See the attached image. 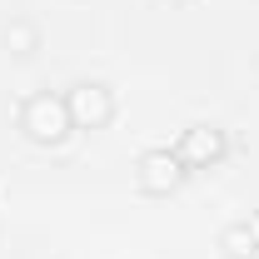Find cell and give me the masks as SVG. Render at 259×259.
Here are the masks:
<instances>
[{"label":"cell","mask_w":259,"mask_h":259,"mask_svg":"<svg viewBox=\"0 0 259 259\" xmlns=\"http://www.w3.org/2000/svg\"><path fill=\"white\" fill-rule=\"evenodd\" d=\"M20 130L30 135L35 145H60L65 135L75 130V120H70V105H65V95H50V90L30 95L25 105H20Z\"/></svg>","instance_id":"1"},{"label":"cell","mask_w":259,"mask_h":259,"mask_svg":"<svg viewBox=\"0 0 259 259\" xmlns=\"http://www.w3.org/2000/svg\"><path fill=\"white\" fill-rule=\"evenodd\" d=\"M65 105H70L75 130H105L115 120V90L100 85V80H80V85L65 95Z\"/></svg>","instance_id":"2"},{"label":"cell","mask_w":259,"mask_h":259,"mask_svg":"<svg viewBox=\"0 0 259 259\" xmlns=\"http://www.w3.org/2000/svg\"><path fill=\"white\" fill-rule=\"evenodd\" d=\"M175 155H180L185 169H209V164H220L225 160V130L209 125V120H199V125H190L185 135H180Z\"/></svg>","instance_id":"3"},{"label":"cell","mask_w":259,"mask_h":259,"mask_svg":"<svg viewBox=\"0 0 259 259\" xmlns=\"http://www.w3.org/2000/svg\"><path fill=\"white\" fill-rule=\"evenodd\" d=\"M135 180H140V190H145V194H169V190H180L185 164H180L175 150H145L140 164H135Z\"/></svg>","instance_id":"4"},{"label":"cell","mask_w":259,"mask_h":259,"mask_svg":"<svg viewBox=\"0 0 259 259\" xmlns=\"http://www.w3.org/2000/svg\"><path fill=\"white\" fill-rule=\"evenodd\" d=\"M220 249H225V259H254L259 254V239H254V229H249V220L220 229Z\"/></svg>","instance_id":"5"},{"label":"cell","mask_w":259,"mask_h":259,"mask_svg":"<svg viewBox=\"0 0 259 259\" xmlns=\"http://www.w3.org/2000/svg\"><path fill=\"white\" fill-rule=\"evenodd\" d=\"M5 45H10L15 55H35V45H40V30H35L30 20H10V25H5Z\"/></svg>","instance_id":"6"},{"label":"cell","mask_w":259,"mask_h":259,"mask_svg":"<svg viewBox=\"0 0 259 259\" xmlns=\"http://www.w3.org/2000/svg\"><path fill=\"white\" fill-rule=\"evenodd\" d=\"M249 229H254V239H259V214H254V220H249Z\"/></svg>","instance_id":"7"}]
</instances>
